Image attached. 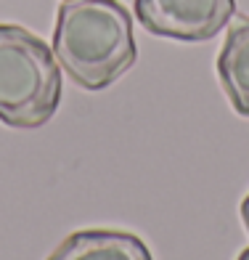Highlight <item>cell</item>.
<instances>
[{
  "label": "cell",
  "mask_w": 249,
  "mask_h": 260,
  "mask_svg": "<svg viewBox=\"0 0 249 260\" xmlns=\"http://www.w3.org/2000/svg\"><path fill=\"white\" fill-rule=\"evenodd\" d=\"M53 53L75 85L109 88L138 58L133 16L122 0H64L56 11Z\"/></svg>",
  "instance_id": "obj_1"
},
{
  "label": "cell",
  "mask_w": 249,
  "mask_h": 260,
  "mask_svg": "<svg viewBox=\"0 0 249 260\" xmlns=\"http://www.w3.org/2000/svg\"><path fill=\"white\" fill-rule=\"evenodd\" d=\"M61 104V67L38 35L0 24V122L19 130L43 127Z\"/></svg>",
  "instance_id": "obj_2"
},
{
  "label": "cell",
  "mask_w": 249,
  "mask_h": 260,
  "mask_svg": "<svg viewBox=\"0 0 249 260\" xmlns=\"http://www.w3.org/2000/svg\"><path fill=\"white\" fill-rule=\"evenodd\" d=\"M135 16L151 35L181 43H204L228 24L236 0H133Z\"/></svg>",
  "instance_id": "obj_3"
},
{
  "label": "cell",
  "mask_w": 249,
  "mask_h": 260,
  "mask_svg": "<svg viewBox=\"0 0 249 260\" xmlns=\"http://www.w3.org/2000/svg\"><path fill=\"white\" fill-rule=\"evenodd\" d=\"M45 260H154L149 244L135 234L117 229H82L66 239Z\"/></svg>",
  "instance_id": "obj_4"
},
{
  "label": "cell",
  "mask_w": 249,
  "mask_h": 260,
  "mask_svg": "<svg viewBox=\"0 0 249 260\" xmlns=\"http://www.w3.org/2000/svg\"><path fill=\"white\" fill-rule=\"evenodd\" d=\"M218 77L233 112L249 117V16L231 24L218 53Z\"/></svg>",
  "instance_id": "obj_5"
},
{
  "label": "cell",
  "mask_w": 249,
  "mask_h": 260,
  "mask_svg": "<svg viewBox=\"0 0 249 260\" xmlns=\"http://www.w3.org/2000/svg\"><path fill=\"white\" fill-rule=\"evenodd\" d=\"M241 220H244L246 234H249V194L244 197V202H241Z\"/></svg>",
  "instance_id": "obj_6"
},
{
  "label": "cell",
  "mask_w": 249,
  "mask_h": 260,
  "mask_svg": "<svg viewBox=\"0 0 249 260\" xmlns=\"http://www.w3.org/2000/svg\"><path fill=\"white\" fill-rule=\"evenodd\" d=\"M236 260H249V247H244V250L239 252V257H236Z\"/></svg>",
  "instance_id": "obj_7"
},
{
  "label": "cell",
  "mask_w": 249,
  "mask_h": 260,
  "mask_svg": "<svg viewBox=\"0 0 249 260\" xmlns=\"http://www.w3.org/2000/svg\"><path fill=\"white\" fill-rule=\"evenodd\" d=\"M122 3H125V0H122Z\"/></svg>",
  "instance_id": "obj_8"
}]
</instances>
